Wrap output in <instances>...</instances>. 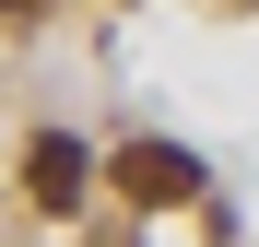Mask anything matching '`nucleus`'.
Here are the masks:
<instances>
[{
  "label": "nucleus",
  "instance_id": "f257e3e1",
  "mask_svg": "<svg viewBox=\"0 0 259 247\" xmlns=\"http://www.w3.org/2000/svg\"><path fill=\"white\" fill-rule=\"evenodd\" d=\"M106 177L130 188V212H189V200H200V153L189 141H118Z\"/></svg>",
  "mask_w": 259,
  "mask_h": 247
},
{
  "label": "nucleus",
  "instance_id": "f03ea898",
  "mask_svg": "<svg viewBox=\"0 0 259 247\" xmlns=\"http://www.w3.org/2000/svg\"><path fill=\"white\" fill-rule=\"evenodd\" d=\"M82 188H95V153H82L71 130H35L24 141V200L35 212H82Z\"/></svg>",
  "mask_w": 259,
  "mask_h": 247
},
{
  "label": "nucleus",
  "instance_id": "7ed1b4c3",
  "mask_svg": "<svg viewBox=\"0 0 259 247\" xmlns=\"http://www.w3.org/2000/svg\"><path fill=\"white\" fill-rule=\"evenodd\" d=\"M24 12H48V0H0V24H24Z\"/></svg>",
  "mask_w": 259,
  "mask_h": 247
}]
</instances>
